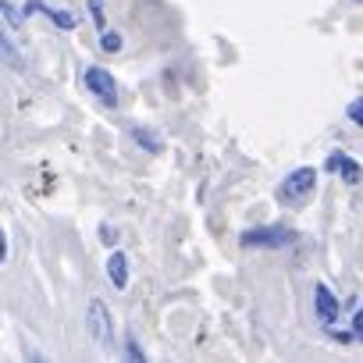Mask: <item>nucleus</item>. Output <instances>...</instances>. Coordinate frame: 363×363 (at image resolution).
Instances as JSON below:
<instances>
[{
	"mask_svg": "<svg viewBox=\"0 0 363 363\" xmlns=\"http://www.w3.org/2000/svg\"><path fill=\"white\" fill-rule=\"evenodd\" d=\"M86 324H89V335H93L96 345H111L114 328H111V310L104 306V299H93V303H89V317H86Z\"/></svg>",
	"mask_w": 363,
	"mask_h": 363,
	"instance_id": "obj_1",
	"label": "nucleus"
},
{
	"mask_svg": "<svg viewBox=\"0 0 363 363\" xmlns=\"http://www.w3.org/2000/svg\"><path fill=\"white\" fill-rule=\"evenodd\" d=\"M313 182H317V171H313V167H299V171H292V174L281 182V200H289V203L306 200V193L313 189Z\"/></svg>",
	"mask_w": 363,
	"mask_h": 363,
	"instance_id": "obj_2",
	"label": "nucleus"
},
{
	"mask_svg": "<svg viewBox=\"0 0 363 363\" xmlns=\"http://www.w3.org/2000/svg\"><path fill=\"white\" fill-rule=\"evenodd\" d=\"M292 242V232L289 228H253L242 235V246H289Z\"/></svg>",
	"mask_w": 363,
	"mask_h": 363,
	"instance_id": "obj_3",
	"label": "nucleus"
},
{
	"mask_svg": "<svg viewBox=\"0 0 363 363\" xmlns=\"http://www.w3.org/2000/svg\"><path fill=\"white\" fill-rule=\"evenodd\" d=\"M86 86L100 96V100H107V104H118V93H114V79L104 72V68H89L86 72Z\"/></svg>",
	"mask_w": 363,
	"mask_h": 363,
	"instance_id": "obj_4",
	"label": "nucleus"
},
{
	"mask_svg": "<svg viewBox=\"0 0 363 363\" xmlns=\"http://www.w3.org/2000/svg\"><path fill=\"white\" fill-rule=\"evenodd\" d=\"M313 306H317V317H320L324 324H331V320L338 317V303H335V296H331L328 285H317V292H313Z\"/></svg>",
	"mask_w": 363,
	"mask_h": 363,
	"instance_id": "obj_5",
	"label": "nucleus"
},
{
	"mask_svg": "<svg viewBox=\"0 0 363 363\" xmlns=\"http://www.w3.org/2000/svg\"><path fill=\"white\" fill-rule=\"evenodd\" d=\"M107 274H111L114 289H125L128 285V257L125 253H111L107 257Z\"/></svg>",
	"mask_w": 363,
	"mask_h": 363,
	"instance_id": "obj_6",
	"label": "nucleus"
},
{
	"mask_svg": "<svg viewBox=\"0 0 363 363\" xmlns=\"http://www.w3.org/2000/svg\"><path fill=\"white\" fill-rule=\"evenodd\" d=\"M328 171H338L345 182H359V164L349 160L345 153H331V157H328Z\"/></svg>",
	"mask_w": 363,
	"mask_h": 363,
	"instance_id": "obj_7",
	"label": "nucleus"
},
{
	"mask_svg": "<svg viewBox=\"0 0 363 363\" xmlns=\"http://www.w3.org/2000/svg\"><path fill=\"white\" fill-rule=\"evenodd\" d=\"M135 139H139V143H143L150 153H157V150H160V139H157L153 132H146V128H135Z\"/></svg>",
	"mask_w": 363,
	"mask_h": 363,
	"instance_id": "obj_8",
	"label": "nucleus"
},
{
	"mask_svg": "<svg viewBox=\"0 0 363 363\" xmlns=\"http://www.w3.org/2000/svg\"><path fill=\"white\" fill-rule=\"evenodd\" d=\"M100 47H104L107 54H118V50H121V36H118V33H104V36H100Z\"/></svg>",
	"mask_w": 363,
	"mask_h": 363,
	"instance_id": "obj_9",
	"label": "nucleus"
},
{
	"mask_svg": "<svg viewBox=\"0 0 363 363\" xmlns=\"http://www.w3.org/2000/svg\"><path fill=\"white\" fill-rule=\"evenodd\" d=\"M89 11H93L96 29H100V33H107V26H104V0H89Z\"/></svg>",
	"mask_w": 363,
	"mask_h": 363,
	"instance_id": "obj_10",
	"label": "nucleus"
},
{
	"mask_svg": "<svg viewBox=\"0 0 363 363\" xmlns=\"http://www.w3.org/2000/svg\"><path fill=\"white\" fill-rule=\"evenodd\" d=\"M0 11H4L8 26H22V18H18V11H15V4H11V0H4V4H0Z\"/></svg>",
	"mask_w": 363,
	"mask_h": 363,
	"instance_id": "obj_11",
	"label": "nucleus"
},
{
	"mask_svg": "<svg viewBox=\"0 0 363 363\" xmlns=\"http://www.w3.org/2000/svg\"><path fill=\"white\" fill-rule=\"evenodd\" d=\"M100 242H104V246H114V242H118V232H114L111 225H104V228H100Z\"/></svg>",
	"mask_w": 363,
	"mask_h": 363,
	"instance_id": "obj_12",
	"label": "nucleus"
},
{
	"mask_svg": "<svg viewBox=\"0 0 363 363\" xmlns=\"http://www.w3.org/2000/svg\"><path fill=\"white\" fill-rule=\"evenodd\" d=\"M349 118H352L356 125H363V96H359V100H352V107H349Z\"/></svg>",
	"mask_w": 363,
	"mask_h": 363,
	"instance_id": "obj_13",
	"label": "nucleus"
},
{
	"mask_svg": "<svg viewBox=\"0 0 363 363\" xmlns=\"http://www.w3.org/2000/svg\"><path fill=\"white\" fill-rule=\"evenodd\" d=\"M50 18H54V22H57L61 29H72V18H68L65 11H50Z\"/></svg>",
	"mask_w": 363,
	"mask_h": 363,
	"instance_id": "obj_14",
	"label": "nucleus"
},
{
	"mask_svg": "<svg viewBox=\"0 0 363 363\" xmlns=\"http://www.w3.org/2000/svg\"><path fill=\"white\" fill-rule=\"evenodd\" d=\"M128 359H146V356H143V349L135 345V338H128Z\"/></svg>",
	"mask_w": 363,
	"mask_h": 363,
	"instance_id": "obj_15",
	"label": "nucleus"
},
{
	"mask_svg": "<svg viewBox=\"0 0 363 363\" xmlns=\"http://www.w3.org/2000/svg\"><path fill=\"white\" fill-rule=\"evenodd\" d=\"M352 335H356V338H363V310L352 317Z\"/></svg>",
	"mask_w": 363,
	"mask_h": 363,
	"instance_id": "obj_16",
	"label": "nucleus"
}]
</instances>
